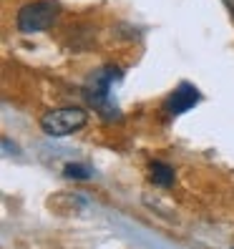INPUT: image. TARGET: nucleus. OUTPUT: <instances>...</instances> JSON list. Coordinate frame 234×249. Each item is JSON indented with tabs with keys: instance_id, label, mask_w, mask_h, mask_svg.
<instances>
[{
	"instance_id": "f257e3e1",
	"label": "nucleus",
	"mask_w": 234,
	"mask_h": 249,
	"mask_svg": "<svg viewBox=\"0 0 234 249\" xmlns=\"http://www.w3.org/2000/svg\"><path fill=\"white\" fill-rule=\"evenodd\" d=\"M119 78H121V71L113 68V66H106V68H98L93 76L86 81L83 96L104 119H113L116 116V104L111 101V86Z\"/></svg>"
},
{
	"instance_id": "f03ea898",
	"label": "nucleus",
	"mask_w": 234,
	"mask_h": 249,
	"mask_svg": "<svg viewBox=\"0 0 234 249\" xmlns=\"http://www.w3.org/2000/svg\"><path fill=\"white\" fill-rule=\"evenodd\" d=\"M58 13V3L53 0H33V3H25L20 10H18V18H16V25L20 33H38V31H48V28L55 23Z\"/></svg>"
},
{
	"instance_id": "7ed1b4c3",
	"label": "nucleus",
	"mask_w": 234,
	"mask_h": 249,
	"mask_svg": "<svg viewBox=\"0 0 234 249\" xmlns=\"http://www.w3.org/2000/svg\"><path fill=\"white\" fill-rule=\"evenodd\" d=\"M86 124H89V113L78 106L53 108L40 116V128L48 136H68L73 131H81Z\"/></svg>"
},
{
	"instance_id": "20e7f679",
	"label": "nucleus",
	"mask_w": 234,
	"mask_h": 249,
	"mask_svg": "<svg viewBox=\"0 0 234 249\" xmlns=\"http://www.w3.org/2000/svg\"><path fill=\"white\" fill-rule=\"evenodd\" d=\"M197 101H199V91L194 89L192 83H181L179 89L164 101V108L169 113H184V111H189L192 106H197Z\"/></svg>"
},
{
	"instance_id": "39448f33",
	"label": "nucleus",
	"mask_w": 234,
	"mask_h": 249,
	"mask_svg": "<svg viewBox=\"0 0 234 249\" xmlns=\"http://www.w3.org/2000/svg\"><path fill=\"white\" fill-rule=\"evenodd\" d=\"M149 171H151V181L156 186H171L174 184V169L169 164H164V161H151Z\"/></svg>"
},
{
	"instance_id": "423d86ee",
	"label": "nucleus",
	"mask_w": 234,
	"mask_h": 249,
	"mask_svg": "<svg viewBox=\"0 0 234 249\" xmlns=\"http://www.w3.org/2000/svg\"><path fill=\"white\" fill-rule=\"evenodd\" d=\"M63 174H66L68 179H89V177H91V171L86 169L83 164H66Z\"/></svg>"
},
{
	"instance_id": "0eeeda50",
	"label": "nucleus",
	"mask_w": 234,
	"mask_h": 249,
	"mask_svg": "<svg viewBox=\"0 0 234 249\" xmlns=\"http://www.w3.org/2000/svg\"><path fill=\"white\" fill-rule=\"evenodd\" d=\"M224 5L229 8V13H232V16H234V0H224Z\"/></svg>"
}]
</instances>
